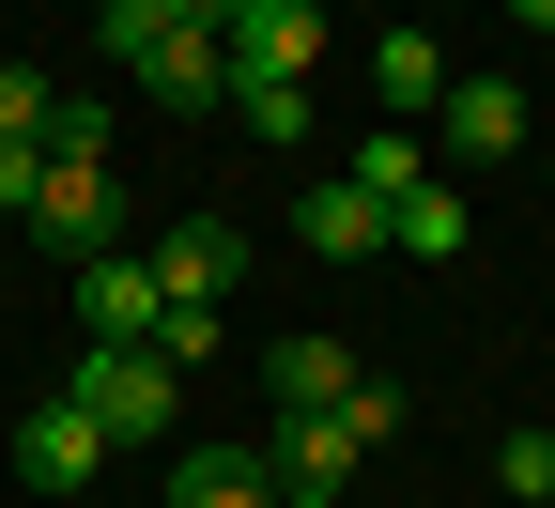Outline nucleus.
Masks as SVG:
<instances>
[{
  "label": "nucleus",
  "mask_w": 555,
  "mask_h": 508,
  "mask_svg": "<svg viewBox=\"0 0 555 508\" xmlns=\"http://www.w3.org/2000/svg\"><path fill=\"white\" fill-rule=\"evenodd\" d=\"M62 401H78V416L108 431V447H155V431H170V401H185V370H170L155 339H78Z\"/></svg>",
  "instance_id": "f257e3e1"
},
{
  "label": "nucleus",
  "mask_w": 555,
  "mask_h": 508,
  "mask_svg": "<svg viewBox=\"0 0 555 508\" xmlns=\"http://www.w3.org/2000/svg\"><path fill=\"white\" fill-rule=\"evenodd\" d=\"M31 247H62V262H108V123H93V108H62V139H47Z\"/></svg>",
  "instance_id": "f03ea898"
},
{
  "label": "nucleus",
  "mask_w": 555,
  "mask_h": 508,
  "mask_svg": "<svg viewBox=\"0 0 555 508\" xmlns=\"http://www.w3.org/2000/svg\"><path fill=\"white\" fill-rule=\"evenodd\" d=\"M232 93H309V62H324V16L309 0H232Z\"/></svg>",
  "instance_id": "7ed1b4c3"
},
{
  "label": "nucleus",
  "mask_w": 555,
  "mask_h": 508,
  "mask_svg": "<svg viewBox=\"0 0 555 508\" xmlns=\"http://www.w3.org/2000/svg\"><path fill=\"white\" fill-rule=\"evenodd\" d=\"M433 155H463V170H509V155H525V93H509V78H448V108H433Z\"/></svg>",
  "instance_id": "20e7f679"
},
{
  "label": "nucleus",
  "mask_w": 555,
  "mask_h": 508,
  "mask_svg": "<svg viewBox=\"0 0 555 508\" xmlns=\"http://www.w3.org/2000/svg\"><path fill=\"white\" fill-rule=\"evenodd\" d=\"M356 463H371V447H356L339 416H278V447H262V478H278V493H309V508H324V493H356Z\"/></svg>",
  "instance_id": "39448f33"
},
{
  "label": "nucleus",
  "mask_w": 555,
  "mask_h": 508,
  "mask_svg": "<svg viewBox=\"0 0 555 508\" xmlns=\"http://www.w3.org/2000/svg\"><path fill=\"white\" fill-rule=\"evenodd\" d=\"M124 78H155V108H232V47L217 31H155Z\"/></svg>",
  "instance_id": "423d86ee"
},
{
  "label": "nucleus",
  "mask_w": 555,
  "mask_h": 508,
  "mask_svg": "<svg viewBox=\"0 0 555 508\" xmlns=\"http://www.w3.org/2000/svg\"><path fill=\"white\" fill-rule=\"evenodd\" d=\"M294 232H309V247H324V262H386V200H371V185H356V170H324V185H309V200H294Z\"/></svg>",
  "instance_id": "0eeeda50"
},
{
  "label": "nucleus",
  "mask_w": 555,
  "mask_h": 508,
  "mask_svg": "<svg viewBox=\"0 0 555 508\" xmlns=\"http://www.w3.org/2000/svg\"><path fill=\"white\" fill-rule=\"evenodd\" d=\"M155 309H170V294H155V262H124V247L78 262V339H155Z\"/></svg>",
  "instance_id": "6e6552de"
},
{
  "label": "nucleus",
  "mask_w": 555,
  "mask_h": 508,
  "mask_svg": "<svg viewBox=\"0 0 555 508\" xmlns=\"http://www.w3.org/2000/svg\"><path fill=\"white\" fill-rule=\"evenodd\" d=\"M232 262H247V247L217 232V216H185V232L155 247V294H170V309H232Z\"/></svg>",
  "instance_id": "1a4fd4ad"
},
{
  "label": "nucleus",
  "mask_w": 555,
  "mask_h": 508,
  "mask_svg": "<svg viewBox=\"0 0 555 508\" xmlns=\"http://www.w3.org/2000/svg\"><path fill=\"white\" fill-rule=\"evenodd\" d=\"M16 463H31V493H78V478L108 463V431H93L78 401H31V431H16Z\"/></svg>",
  "instance_id": "9d476101"
},
{
  "label": "nucleus",
  "mask_w": 555,
  "mask_h": 508,
  "mask_svg": "<svg viewBox=\"0 0 555 508\" xmlns=\"http://www.w3.org/2000/svg\"><path fill=\"white\" fill-rule=\"evenodd\" d=\"M371 93H386V123H433V108H448V47L401 16V31L371 47Z\"/></svg>",
  "instance_id": "9b49d317"
},
{
  "label": "nucleus",
  "mask_w": 555,
  "mask_h": 508,
  "mask_svg": "<svg viewBox=\"0 0 555 508\" xmlns=\"http://www.w3.org/2000/svg\"><path fill=\"white\" fill-rule=\"evenodd\" d=\"M262 386H278V416H339V401H356V354H339V339H278Z\"/></svg>",
  "instance_id": "f8f14e48"
},
{
  "label": "nucleus",
  "mask_w": 555,
  "mask_h": 508,
  "mask_svg": "<svg viewBox=\"0 0 555 508\" xmlns=\"http://www.w3.org/2000/svg\"><path fill=\"white\" fill-rule=\"evenodd\" d=\"M463 232H478L463 185H401V200H386V262H463Z\"/></svg>",
  "instance_id": "ddd939ff"
},
{
  "label": "nucleus",
  "mask_w": 555,
  "mask_h": 508,
  "mask_svg": "<svg viewBox=\"0 0 555 508\" xmlns=\"http://www.w3.org/2000/svg\"><path fill=\"white\" fill-rule=\"evenodd\" d=\"M170 508H278V478H262V447H201L170 478Z\"/></svg>",
  "instance_id": "4468645a"
},
{
  "label": "nucleus",
  "mask_w": 555,
  "mask_h": 508,
  "mask_svg": "<svg viewBox=\"0 0 555 508\" xmlns=\"http://www.w3.org/2000/svg\"><path fill=\"white\" fill-rule=\"evenodd\" d=\"M356 185H371V200H401V185H433V139H416V123L356 139Z\"/></svg>",
  "instance_id": "2eb2a0df"
},
{
  "label": "nucleus",
  "mask_w": 555,
  "mask_h": 508,
  "mask_svg": "<svg viewBox=\"0 0 555 508\" xmlns=\"http://www.w3.org/2000/svg\"><path fill=\"white\" fill-rule=\"evenodd\" d=\"M494 493L509 508H555V431H509V447H494Z\"/></svg>",
  "instance_id": "dca6fc26"
},
{
  "label": "nucleus",
  "mask_w": 555,
  "mask_h": 508,
  "mask_svg": "<svg viewBox=\"0 0 555 508\" xmlns=\"http://www.w3.org/2000/svg\"><path fill=\"white\" fill-rule=\"evenodd\" d=\"M0 139H62V93L31 78V62H0Z\"/></svg>",
  "instance_id": "f3484780"
},
{
  "label": "nucleus",
  "mask_w": 555,
  "mask_h": 508,
  "mask_svg": "<svg viewBox=\"0 0 555 508\" xmlns=\"http://www.w3.org/2000/svg\"><path fill=\"white\" fill-rule=\"evenodd\" d=\"M217 339H232L217 309H155V354H170V370H201V354H217Z\"/></svg>",
  "instance_id": "a211bd4d"
},
{
  "label": "nucleus",
  "mask_w": 555,
  "mask_h": 508,
  "mask_svg": "<svg viewBox=\"0 0 555 508\" xmlns=\"http://www.w3.org/2000/svg\"><path fill=\"white\" fill-rule=\"evenodd\" d=\"M31 185H47V139H0V216H31Z\"/></svg>",
  "instance_id": "6ab92c4d"
},
{
  "label": "nucleus",
  "mask_w": 555,
  "mask_h": 508,
  "mask_svg": "<svg viewBox=\"0 0 555 508\" xmlns=\"http://www.w3.org/2000/svg\"><path fill=\"white\" fill-rule=\"evenodd\" d=\"M155 31H232V0H155Z\"/></svg>",
  "instance_id": "aec40b11"
},
{
  "label": "nucleus",
  "mask_w": 555,
  "mask_h": 508,
  "mask_svg": "<svg viewBox=\"0 0 555 508\" xmlns=\"http://www.w3.org/2000/svg\"><path fill=\"white\" fill-rule=\"evenodd\" d=\"M509 16H525V31H555V0H509Z\"/></svg>",
  "instance_id": "412c9836"
}]
</instances>
